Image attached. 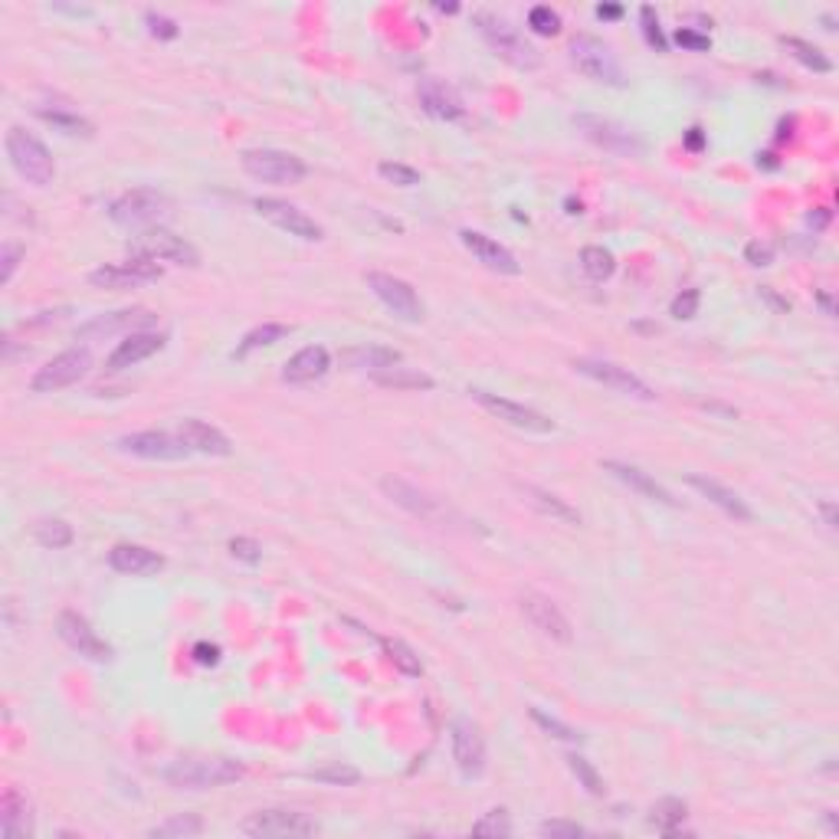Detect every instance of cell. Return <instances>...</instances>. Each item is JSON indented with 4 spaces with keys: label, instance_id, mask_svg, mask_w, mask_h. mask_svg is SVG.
<instances>
[{
    "label": "cell",
    "instance_id": "obj_13",
    "mask_svg": "<svg viewBox=\"0 0 839 839\" xmlns=\"http://www.w3.org/2000/svg\"><path fill=\"white\" fill-rule=\"evenodd\" d=\"M56 633L73 653H79L89 663H109L112 659V646L102 640V636L92 630V623L86 617H79L76 610H63L56 620Z\"/></svg>",
    "mask_w": 839,
    "mask_h": 839
},
{
    "label": "cell",
    "instance_id": "obj_9",
    "mask_svg": "<svg viewBox=\"0 0 839 839\" xmlns=\"http://www.w3.org/2000/svg\"><path fill=\"white\" fill-rule=\"evenodd\" d=\"M574 125L581 128V132L594 141V145H600L604 151H610V155H620V158H640L646 145H643V138L630 132L626 125L620 122H613V118H604V115H574Z\"/></svg>",
    "mask_w": 839,
    "mask_h": 839
},
{
    "label": "cell",
    "instance_id": "obj_14",
    "mask_svg": "<svg viewBox=\"0 0 839 839\" xmlns=\"http://www.w3.org/2000/svg\"><path fill=\"white\" fill-rule=\"evenodd\" d=\"M574 371L590 377V381L610 387V391H617L623 397H633V400H656V394L649 391V384L640 381L630 368H620V364L613 361H597V358H577L574 361Z\"/></svg>",
    "mask_w": 839,
    "mask_h": 839
},
{
    "label": "cell",
    "instance_id": "obj_46",
    "mask_svg": "<svg viewBox=\"0 0 839 839\" xmlns=\"http://www.w3.org/2000/svg\"><path fill=\"white\" fill-rule=\"evenodd\" d=\"M472 833L476 836H508L512 833V820H508L505 810H489L479 823H472Z\"/></svg>",
    "mask_w": 839,
    "mask_h": 839
},
{
    "label": "cell",
    "instance_id": "obj_61",
    "mask_svg": "<svg viewBox=\"0 0 839 839\" xmlns=\"http://www.w3.org/2000/svg\"><path fill=\"white\" fill-rule=\"evenodd\" d=\"M817 302H820V309H823L826 315H830V318L836 315V309H833V299H830V295H826V292H820V295H817Z\"/></svg>",
    "mask_w": 839,
    "mask_h": 839
},
{
    "label": "cell",
    "instance_id": "obj_56",
    "mask_svg": "<svg viewBox=\"0 0 839 839\" xmlns=\"http://www.w3.org/2000/svg\"><path fill=\"white\" fill-rule=\"evenodd\" d=\"M194 659L200 666H217L220 663V646L214 643H197L194 646Z\"/></svg>",
    "mask_w": 839,
    "mask_h": 839
},
{
    "label": "cell",
    "instance_id": "obj_34",
    "mask_svg": "<svg viewBox=\"0 0 839 839\" xmlns=\"http://www.w3.org/2000/svg\"><path fill=\"white\" fill-rule=\"evenodd\" d=\"M204 833V820L197 813H177V817L158 823L155 830H148L151 839H187V836H200Z\"/></svg>",
    "mask_w": 839,
    "mask_h": 839
},
{
    "label": "cell",
    "instance_id": "obj_2",
    "mask_svg": "<svg viewBox=\"0 0 839 839\" xmlns=\"http://www.w3.org/2000/svg\"><path fill=\"white\" fill-rule=\"evenodd\" d=\"M472 23H476L479 37L492 46V53H499L508 66H515V69H538L541 66L538 50L505 17L489 14V10H479V14H472Z\"/></svg>",
    "mask_w": 839,
    "mask_h": 839
},
{
    "label": "cell",
    "instance_id": "obj_47",
    "mask_svg": "<svg viewBox=\"0 0 839 839\" xmlns=\"http://www.w3.org/2000/svg\"><path fill=\"white\" fill-rule=\"evenodd\" d=\"M531 718H535V725L545 728L551 738H558V741H581V731L571 728V725H564V722H558V718L545 715L541 708H531Z\"/></svg>",
    "mask_w": 839,
    "mask_h": 839
},
{
    "label": "cell",
    "instance_id": "obj_5",
    "mask_svg": "<svg viewBox=\"0 0 839 839\" xmlns=\"http://www.w3.org/2000/svg\"><path fill=\"white\" fill-rule=\"evenodd\" d=\"M567 53H571V63L577 66V73H584L587 79L604 82V86H617V89L626 86V73H623L620 59L613 56V50L604 40L581 33V37L571 40Z\"/></svg>",
    "mask_w": 839,
    "mask_h": 839
},
{
    "label": "cell",
    "instance_id": "obj_27",
    "mask_svg": "<svg viewBox=\"0 0 839 839\" xmlns=\"http://www.w3.org/2000/svg\"><path fill=\"white\" fill-rule=\"evenodd\" d=\"M164 335L155 332H135L128 335L125 341H118V348L109 354V361H105V368L109 371H125V368H135V364L148 361L151 354H158L164 348Z\"/></svg>",
    "mask_w": 839,
    "mask_h": 839
},
{
    "label": "cell",
    "instance_id": "obj_4",
    "mask_svg": "<svg viewBox=\"0 0 839 839\" xmlns=\"http://www.w3.org/2000/svg\"><path fill=\"white\" fill-rule=\"evenodd\" d=\"M7 158L14 164V171L33 187H50L56 177V164L50 148L43 145L37 135H30L27 128H10L7 132Z\"/></svg>",
    "mask_w": 839,
    "mask_h": 839
},
{
    "label": "cell",
    "instance_id": "obj_45",
    "mask_svg": "<svg viewBox=\"0 0 839 839\" xmlns=\"http://www.w3.org/2000/svg\"><path fill=\"white\" fill-rule=\"evenodd\" d=\"M377 174L384 177V181H391L397 187H417L420 184V171L410 168V164H400V161H384Z\"/></svg>",
    "mask_w": 839,
    "mask_h": 839
},
{
    "label": "cell",
    "instance_id": "obj_19",
    "mask_svg": "<svg viewBox=\"0 0 839 839\" xmlns=\"http://www.w3.org/2000/svg\"><path fill=\"white\" fill-rule=\"evenodd\" d=\"M118 449L122 453H132L138 459H161V463H174V459H187L191 449L184 446L181 436H171L164 430H141L132 436H122L118 440Z\"/></svg>",
    "mask_w": 839,
    "mask_h": 839
},
{
    "label": "cell",
    "instance_id": "obj_59",
    "mask_svg": "<svg viewBox=\"0 0 839 839\" xmlns=\"http://www.w3.org/2000/svg\"><path fill=\"white\" fill-rule=\"evenodd\" d=\"M594 14L600 17V20H620L623 17V7H617V4H600Z\"/></svg>",
    "mask_w": 839,
    "mask_h": 839
},
{
    "label": "cell",
    "instance_id": "obj_37",
    "mask_svg": "<svg viewBox=\"0 0 839 839\" xmlns=\"http://www.w3.org/2000/svg\"><path fill=\"white\" fill-rule=\"evenodd\" d=\"M33 535H37V541L43 548H69L73 545V525L63 522V518H43V522H37V528H33Z\"/></svg>",
    "mask_w": 839,
    "mask_h": 839
},
{
    "label": "cell",
    "instance_id": "obj_16",
    "mask_svg": "<svg viewBox=\"0 0 839 839\" xmlns=\"http://www.w3.org/2000/svg\"><path fill=\"white\" fill-rule=\"evenodd\" d=\"M161 276H164V269L155 263V259L132 256V259H125V263L92 269L89 282L96 289H135V286H141V282H158Z\"/></svg>",
    "mask_w": 839,
    "mask_h": 839
},
{
    "label": "cell",
    "instance_id": "obj_18",
    "mask_svg": "<svg viewBox=\"0 0 839 839\" xmlns=\"http://www.w3.org/2000/svg\"><path fill=\"white\" fill-rule=\"evenodd\" d=\"M449 741H453V761L463 777H482L486 774V741H482L479 728L469 718H456L449 725Z\"/></svg>",
    "mask_w": 839,
    "mask_h": 839
},
{
    "label": "cell",
    "instance_id": "obj_28",
    "mask_svg": "<svg viewBox=\"0 0 839 839\" xmlns=\"http://www.w3.org/2000/svg\"><path fill=\"white\" fill-rule=\"evenodd\" d=\"M177 436H181L184 446L191 449V453H204V456H230L233 453L227 436H223L217 427H210L207 420H197V417L181 420Z\"/></svg>",
    "mask_w": 839,
    "mask_h": 839
},
{
    "label": "cell",
    "instance_id": "obj_36",
    "mask_svg": "<svg viewBox=\"0 0 839 839\" xmlns=\"http://www.w3.org/2000/svg\"><path fill=\"white\" fill-rule=\"evenodd\" d=\"M781 43H784V50H790V56H794L797 63H803L807 69H813V73H830V69H833L830 56H826L823 50H817L813 43L797 40V37H781Z\"/></svg>",
    "mask_w": 839,
    "mask_h": 839
},
{
    "label": "cell",
    "instance_id": "obj_60",
    "mask_svg": "<svg viewBox=\"0 0 839 839\" xmlns=\"http://www.w3.org/2000/svg\"><path fill=\"white\" fill-rule=\"evenodd\" d=\"M702 145H705V138H702V128H689V135H685V148L699 151Z\"/></svg>",
    "mask_w": 839,
    "mask_h": 839
},
{
    "label": "cell",
    "instance_id": "obj_33",
    "mask_svg": "<svg viewBox=\"0 0 839 839\" xmlns=\"http://www.w3.org/2000/svg\"><path fill=\"white\" fill-rule=\"evenodd\" d=\"M374 384L391 387V391H433V377L410 371V368H387L374 374Z\"/></svg>",
    "mask_w": 839,
    "mask_h": 839
},
{
    "label": "cell",
    "instance_id": "obj_38",
    "mask_svg": "<svg viewBox=\"0 0 839 839\" xmlns=\"http://www.w3.org/2000/svg\"><path fill=\"white\" fill-rule=\"evenodd\" d=\"M289 332H292V328H289V325H279V322H266V325H259V328H253V332L240 341V348H236V358H246V354L256 351V348H269V345H276V341H282Z\"/></svg>",
    "mask_w": 839,
    "mask_h": 839
},
{
    "label": "cell",
    "instance_id": "obj_10",
    "mask_svg": "<svg viewBox=\"0 0 839 839\" xmlns=\"http://www.w3.org/2000/svg\"><path fill=\"white\" fill-rule=\"evenodd\" d=\"M92 368V358H89V351L86 348H69L63 354H56L53 361H46L43 368L33 374V394H56V391H63V387H73L79 384L82 377L89 374Z\"/></svg>",
    "mask_w": 839,
    "mask_h": 839
},
{
    "label": "cell",
    "instance_id": "obj_12",
    "mask_svg": "<svg viewBox=\"0 0 839 839\" xmlns=\"http://www.w3.org/2000/svg\"><path fill=\"white\" fill-rule=\"evenodd\" d=\"M472 400L482 407V410H489L492 417H499L502 423H508V427H515V430H525V433H538V436H545V433H554V420L545 417V413H538L535 407H525V404H515V400H508V397H499V394H492V391H469Z\"/></svg>",
    "mask_w": 839,
    "mask_h": 839
},
{
    "label": "cell",
    "instance_id": "obj_62",
    "mask_svg": "<svg viewBox=\"0 0 839 839\" xmlns=\"http://www.w3.org/2000/svg\"><path fill=\"white\" fill-rule=\"evenodd\" d=\"M761 164H764V168H777L774 155H758V168H761Z\"/></svg>",
    "mask_w": 839,
    "mask_h": 839
},
{
    "label": "cell",
    "instance_id": "obj_41",
    "mask_svg": "<svg viewBox=\"0 0 839 839\" xmlns=\"http://www.w3.org/2000/svg\"><path fill=\"white\" fill-rule=\"evenodd\" d=\"M387 659L394 663V669H400L404 676H420L423 666H420V656L413 653V649L404 640H381Z\"/></svg>",
    "mask_w": 839,
    "mask_h": 839
},
{
    "label": "cell",
    "instance_id": "obj_51",
    "mask_svg": "<svg viewBox=\"0 0 839 839\" xmlns=\"http://www.w3.org/2000/svg\"><path fill=\"white\" fill-rule=\"evenodd\" d=\"M23 259V246L17 243H4V250H0V286H7L10 279H14L17 266Z\"/></svg>",
    "mask_w": 839,
    "mask_h": 839
},
{
    "label": "cell",
    "instance_id": "obj_11",
    "mask_svg": "<svg viewBox=\"0 0 839 839\" xmlns=\"http://www.w3.org/2000/svg\"><path fill=\"white\" fill-rule=\"evenodd\" d=\"M240 833L253 839H282V836H312L318 823L299 810H259L240 823Z\"/></svg>",
    "mask_w": 839,
    "mask_h": 839
},
{
    "label": "cell",
    "instance_id": "obj_6",
    "mask_svg": "<svg viewBox=\"0 0 839 839\" xmlns=\"http://www.w3.org/2000/svg\"><path fill=\"white\" fill-rule=\"evenodd\" d=\"M243 171L256 177L263 184H299L305 174H309V164L302 158L289 155V151H276V148H253L243 151Z\"/></svg>",
    "mask_w": 839,
    "mask_h": 839
},
{
    "label": "cell",
    "instance_id": "obj_15",
    "mask_svg": "<svg viewBox=\"0 0 839 839\" xmlns=\"http://www.w3.org/2000/svg\"><path fill=\"white\" fill-rule=\"evenodd\" d=\"M364 279H368V289L400 318V322H410V325L423 322V302H420V295L413 292L410 282L397 279L391 273H368Z\"/></svg>",
    "mask_w": 839,
    "mask_h": 839
},
{
    "label": "cell",
    "instance_id": "obj_50",
    "mask_svg": "<svg viewBox=\"0 0 839 839\" xmlns=\"http://www.w3.org/2000/svg\"><path fill=\"white\" fill-rule=\"evenodd\" d=\"M145 23H148V33H151L155 40H174L177 33H181V30H177V23H174L171 17L158 14V10H148Z\"/></svg>",
    "mask_w": 839,
    "mask_h": 839
},
{
    "label": "cell",
    "instance_id": "obj_17",
    "mask_svg": "<svg viewBox=\"0 0 839 839\" xmlns=\"http://www.w3.org/2000/svg\"><path fill=\"white\" fill-rule=\"evenodd\" d=\"M253 207H256L259 217H266L269 223H276L279 230H286L289 236H299V240H305V243H318L325 236V230L318 227L305 210L292 207L279 197H256Z\"/></svg>",
    "mask_w": 839,
    "mask_h": 839
},
{
    "label": "cell",
    "instance_id": "obj_44",
    "mask_svg": "<svg viewBox=\"0 0 839 839\" xmlns=\"http://www.w3.org/2000/svg\"><path fill=\"white\" fill-rule=\"evenodd\" d=\"M528 27L538 33V37H554V33H561V17L554 14L551 7H531L528 10Z\"/></svg>",
    "mask_w": 839,
    "mask_h": 839
},
{
    "label": "cell",
    "instance_id": "obj_58",
    "mask_svg": "<svg viewBox=\"0 0 839 839\" xmlns=\"http://www.w3.org/2000/svg\"><path fill=\"white\" fill-rule=\"evenodd\" d=\"M817 508H820V515H823V525L830 528V531H836V502L826 499V502H820Z\"/></svg>",
    "mask_w": 839,
    "mask_h": 839
},
{
    "label": "cell",
    "instance_id": "obj_21",
    "mask_svg": "<svg viewBox=\"0 0 839 839\" xmlns=\"http://www.w3.org/2000/svg\"><path fill=\"white\" fill-rule=\"evenodd\" d=\"M417 96H420L423 112L433 115V118H440V122H456V118H463V112H466L463 96H459V92L449 86V82L436 79V76H423L420 79Z\"/></svg>",
    "mask_w": 839,
    "mask_h": 839
},
{
    "label": "cell",
    "instance_id": "obj_53",
    "mask_svg": "<svg viewBox=\"0 0 839 839\" xmlns=\"http://www.w3.org/2000/svg\"><path fill=\"white\" fill-rule=\"evenodd\" d=\"M584 833H587L584 826L567 823V820H548V823H541V836H564V839H577V836H584Z\"/></svg>",
    "mask_w": 839,
    "mask_h": 839
},
{
    "label": "cell",
    "instance_id": "obj_1",
    "mask_svg": "<svg viewBox=\"0 0 839 839\" xmlns=\"http://www.w3.org/2000/svg\"><path fill=\"white\" fill-rule=\"evenodd\" d=\"M246 767L233 758H181L164 771V781L177 790H214L243 781Z\"/></svg>",
    "mask_w": 839,
    "mask_h": 839
},
{
    "label": "cell",
    "instance_id": "obj_24",
    "mask_svg": "<svg viewBox=\"0 0 839 839\" xmlns=\"http://www.w3.org/2000/svg\"><path fill=\"white\" fill-rule=\"evenodd\" d=\"M328 368H332V354H328L322 345H309V348L295 351L286 361V368H282V381L286 384H315L328 374Z\"/></svg>",
    "mask_w": 839,
    "mask_h": 839
},
{
    "label": "cell",
    "instance_id": "obj_42",
    "mask_svg": "<svg viewBox=\"0 0 839 839\" xmlns=\"http://www.w3.org/2000/svg\"><path fill=\"white\" fill-rule=\"evenodd\" d=\"M567 767H571V774L581 781V787L587 790L590 797H604V781H600L597 767L590 764L581 754H567Z\"/></svg>",
    "mask_w": 839,
    "mask_h": 839
},
{
    "label": "cell",
    "instance_id": "obj_7",
    "mask_svg": "<svg viewBox=\"0 0 839 839\" xmlns=\"http://www.w3.org/2000/svg\"><path fill=\"white\" fill-rule=\"evenodd\" d=\"M381 492H384L394 505L407 508L410 515L423 518V522L443 525V522H453V518H459L443 499H436V495L423 492L420 486H413V482L400 479V476H384V479H381Z\"/></svg>",
    "mask_w": 839,
    "mask_h": 839
},
{
    "label": "cell",
    "instance_id": "obj_31",
    "mask_svg": "<svg viewBox=\"0 0 839 839\" xmlns=\"http://www.w3.org/2000/svg\"><path fill=\"white\" fill-rule=\"evenodd\" d=\"M400 364V351L397 348H387V345H354L341 351V368L348 371H387V368H397Z\"/></svg>",
    "mask_w": 839,
    "mask_h": 839
},
{
    "label": "cell",
    "instance_id": "obj_40",
    "mask_svg": "<svg viewBox=\"0 0 839 839\" xmlns=\"http://www.w3.org/2000/svg\"><path fill=\"white\" fill-rule=\"evenodd\" d=\"M682 820H685V803H682V800H676V797L659 800L656 807H653V823H656L659 830H663L666 836H676Z\"/></svg>",
    "mask_w": 839,
    "mask_h": 839
},
{
    "label": "cell",
    "instance_id": "obj_55",
    "mask_svg": "<svg viewBox=\"0 0 839 839\" xmlns=\"http://www.w3.org/2000/svg\"><path fill=\"white\" fill-rule=\"evenodd\" d=\"M744 259H748L751 266H771L774 263V250L767 243H748V250H744Z\"/></svg>",
    "mask_w": 839,
    "mask_h": 839
},
{
    "label": "cell",
    "instance_id": "obj_30",
    "mask_svg": "<svg viewBox=\"0 0 839 839\" xmlns=\"http://www.w3.org/2000/svg\"><path fill=\"white\" fill-rule=\"evenodd\" d=\"M109 564L118 574H132V577H148L164 571V558L145 545H115L109 551Z\"/></svg>",
    "mask_w": 839,
    "mask_h": 839
},
{
    "label": "cell",
    "instance_id": "obj_22",
    "mask_svg": "<svg viewBox=\"0 0 839 839\" xmlns=\"http://www.w3.org/2000/svg\"><path fill=\"white\" fill-rule=\"evenodd\" d=\"M459 243L466 246V250L479 259L482 266L492 269V273H502V276H518L522 273V266H518V259L505 250L499 240H492V236L479 233V230H459Z\"/></svg>",
    "mask_w": 839,
    "mask_h": 839
},
{
    "label": "cell",
    "instance_id": "obj_35",
    "mask_svg": "<svg viewBox=\"0 0 839 839\" xmlns=\"http://www.w3.org/2000/svg\"><path fill=\"white\" fill-rule=\"evenodd\" d=\"M37 115L43 118V122H50L56 132H63L69 138H92L96 135V128H92V122H86V118H79L73 112H63V109H37Z\"/></svg>",
    "mask_w": 839,
    "mask_h": 839
},
{
    "label": "cell",
    "instance_id": "obj_26",
    "mask_svg": "<svg viewBox=\"0 0 839 839\" xmlns=\"http://www.w3.org/2000/svg\"><path fill=\"white\" fill-rule=\"evenodd\" d=\"M0 836L4 839H27L33 836V810L30 800L17 787H7L0 797Z\"/></svg>",
    "mask_w": 839,
    "mask_h": 839
},
{
    "label": "cell",
    "instance_id": "obj_39",
    "mask_svg": "<svg viewBox=\"0 0 839 839\" xmlns=\"http://www.w3.org/2000/svg\"><path fill=\"white\" fill-rule=\"evenodd\" d=\"M581 269L587 273V279L604 282V279L613 276V269H617V259H613V253L604 250V246H584V250H581Z\"/></svg>",
    "mask_w": 839,
    "mask_h": 839
},
{
    "label": "cell",
    "instance_id": "obj_49",
    "mask_svg": "<svg viewBox=\"0 0 839 839\" xmlns=\"http://www.w3.org/2000/svg\"><path fill=\"white\" fill-rule=\"evenodd\" d=\"M699 302H702L699 289H685L682 295L672 299L669 312H672V318H695V312H699Z\"/></svg>",
    "mask_w": 839,
    "mask_h": 839
},
{
    "label": "cell",
    "instance_id": "obj_32",
    "mask_svg": "<svg viewBox=\"0 0 839 839\" xmlns=\"http://www.w3.org/2000/svg\"><path fill=\"white\" fill-rule=\"evenodd\" d=\"M518 489H522L525 502L535 508V512L548 515V518H558V522H567V525H581V512L567 505L561 495H554L548 489H538V486H518Z\"/></svg>",
    "mask_w": 839,
    "mask_h": 839
},
{
    "label": "cell",
    "instance_id": "obj_48",
    "mask_svg": "<svg viewBox=\"0 0 839 839\" xmlns=\"http://www.w3.org/2000/svg\"><path fill=\"white\" fill-rule=\"evenodd\" d=\"M640 23H643V37L646 43L653 46L656 53H666V37H663V27H659V17H656V10L653 7H640Z\"/></svg>",
    "mask_w": 839,
    "mask_h": 839
},
{
    "label": "cell",
    "instance_id": "obj_8",
    "mask_svg": "<svg viewBox=\"0 0 839 839\" xmlns=\"http://www.w3.org/2000/svg\"><path fill=\"white\" fill-rule=\"evenodd\" d=\"M128 253L155 259V263H174V266H191V269L200 266V253L194 246L187 243L184 236H177L164 227H151L141 236H135V240L128 243Z\"/></svg>",
    "mask_w": 839,
    "mask_h": 839
},
{
    "label": "cell",
    "instance_id": "obj_23",
    "mask_svg": "<svg viewBox=\"0 0 839 839\" xmlns=\"http://www.w3.org/2000/svg\"><path fill=\"white\" fill-rule=\"evenodd\" d=\"M604 472H610L613 479H620L623 486H630L633 492H640L643 499H653V502H663V505L679 508L676 495H672L666 486H659V482H656L653 476H649V472H643L640 466L620 463V459H604Z\"/></svg>",
    "mask_w": 839,
    "mask_h": 839
},
{
    "label": "cell",
    "instance_id": "obj_63",
    "mask_svg": "<svg viewBox=\"0 0 839 839\" xmlns=\"http://www.w3.org/2000/svg\"><path fill=\"white\" fill-rule=\"evenodd\" d=\"M436 10H440V14H456L459 4H436Z\"/></svg>",
    "mask_w": 839,
    "mask_h": 839
},
{
    "label": "cell",
    "instance_id": "obj_25",
    "mask_svg": "<svg viewBox=\"0 0 839 839\" xmlns=\"http://www.w3.org/2000/svg\"><path fill=\"white\" fill-rule=\"evenodd\" d=\"M155 322V315L145 312V309H125V312H112V315H96L92 322H86L76 332V338L89 341V338H112L118 332H128L135 335L138 325H151Z\"/></svg>",
    "mask_w": 839,
    "mask_h": 839
},
{
    "label": "cell",
    "instance_id": "obj_54",
    "mask_svg": "<svg viewBox=\"0 0 839 839\" xmlns=\"http://www.w3.org/2000/svg\"><path fill=\"white\" fill-rule=\"evenodd\" d=\"M676 43L685 46V50H695V53H705L708 46H712V40H708L705 33H695V30H689V27H679V30H676Z\"/></svg>",
    "mask_w": 839,
    "mask_h": 839
},
{
    "label": "cell",
    "instance_id": "obj_3",
    "mask_svg": "<svg viewBox=\"0 0 839 839\" xmlns=\"http://www.w3.org/2000/svg\"><path fill=\"white\" fill-rule=\"evenodd\" d=\"M171 214V200L155 187H135L109 204V220L125 230H151Z\"/></svg>",
    "mask_w": 839,
    "mask_h": 839
},
{
    "label": "cell",
    "instance_id": "obj_29",
    "mask_svg": "<svg viewBox=\"0 0 839 839\" xmlns=\"http://www.w3.org/2000/svg\"><path fill=\"white\" fill-rule=\"evenodd\" d=\"M695 492H702L708 502L718 505L728 518H735V522H754V512H751V505L741 499V495L735 489H728L722 486L718 479H708V476H689L685 479Z\"/></svg>",
    "mask_w": 839,
    "mask_h": 839
},
{
    "label": "cell",
    "instance_id": "obj_57",
    "mask_svg": "<svg viewBox=\"0 0 839 839\" xmlns=\"http://www.w3.org/2000/svg\"><path fill=\"white\" fill-rule=\"evenodd\" d=\"M761 299H764L767 305H771L774 312H787V309H790V302H787V299H781V295H777L771 286H761Z\"/></svg>",
    "mask_w": 839,
    "mask_h": 839
},
{
    "label": "cell",
    "instance_id": "obj_20",
    "mask_svg": "<svg viewBox=\"0 0 839 839\" xmlns=\"http://www.w3.org/2000/svg\"><path fill=\"white\" fill-rule=\"evenodd\" d=\"M522 613L528 617V623L535 626V630H541V633L548 636V640L561 643V646L571 643V636H574L571 623H567V617L558 610V604H554L551 597L528 590V594L522 597Z\"/></svg>",
    "mask_w": 839,
    "mask_h": 839
},
{
    "label": "cell",
    "instance_id": "obj_52",
    "mask_svg": "<svg viewBox=\"0 0 839 839\" xmlns=\"http://www.w3.org/2000/svg\"><path fill=\"white\" fill-rule=\"evenodd\" d=\"M230 554H233V558L246 561V564H259V558H263V548H259V541L240 535V538L230 541Z\"/></svg>",
    "mask_w": 839,
    "mask_h": 839
},
{
    "label": "cell",
    "instance_id": "obj_43",
    "mask_svg": "<svg viewBox=\"0 0 839 839\" xmlns=\"http://www.w3.org/2000/svg\"><path fill=\"white\" fill-rule=\"evenodd\" d=\"M312 781H322V784H335V787H351L361 781V771L358 767H348V764H328V767H318V771H309Z\"/></svg>",
    "mask_w": 839,
    "mask_h": 839
}]
</instances>
